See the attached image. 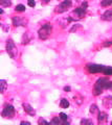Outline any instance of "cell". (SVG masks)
<instances>
[{"mask_svg":"<svg viewBox=\"0 0 112 125\" xmlns=\"http://www.w3.org/2000/svg\"><path fill=\"white\" fill-rule=\"evenodd\" d=\"M108 83H109V80L107 78H100V79H98V81L95 83V85H94V91H93L94 95L98 96L100 94H102L104 90L107 89Z\"/></svg>","mask_w":112,"mask_h":125,"instance_id":"cell-1","label":"cell"},{"mask_svg":"<svg viewBox=\"0 0 112 125\" xmlns=\"http://www.w3.org/2000/svg\"><path fill=\"white\" fill-rule=\"evenodd\" d=\"M51 29H52L51 24H45V25H43L39 29V31H38V33H39V38L41 39V40H46V39L50 36Z\"/></svg>","mask_w":112,"mask_h":125,"instance_id":"cell-2","label":"cell"},{"mask_svg":"<svg viewBox=\"0 0 112 125\" xmlns=\"http://www.w3.org/2000/svg\"><path fill=\"white\" fill-rule=\"evenodd\" d=\"M6 52L9 53V55L12 58H16L17 56V47L15 45V43L13 40H9L6 43Z\"/></svg>","mask_w":112,"mask_h":125,"instance_id":"cell-3","label":"cell"},{"mask_svg":"<svg viewBox=\"0 0 112 125\" xmlns=\"http://www.w3.org/2000/svg\"><path fill=\"white\" fill-rule=\"evenodd\" d=\"M1 115H2L3 118L12 119L15 116V108H14V106L13 105H11V104H6L4 106V108H3Z\"/></svg>","mask_w":112,"mask_h":125,"instance_id":"cell-4","label":"cell"},{"mask_svg":"<svg viewBox=\"0 0 112 125\" xmlns=\"http://www.w3.org/2000/svg\"><path fill=\"white\" fill-rule=\"evenodd\" d=\"M71 4H72L71 0H65V1H63L61 4H59V6L57 7L56 11L59 13V14H62V13H64V11H67L71 7Z\"/></svg>","mask_w":112,"mask_h":125,"instance_id":"cell-5","label":"cell"},{"mask_svg":"<svg viewBox=\"0 0 112 125\" xmlns=\"http://www.w3.org/2000/svg\"><path fill=\"white\" fill-rule=\"evenodd\" d=\"M105 66L102 65H96V64H92V65H88V70L90 73H99V72H104Z\"/></svg>","mask_w":112,"mask_h":125,"instance_id":"cell-6","label":"cell"},{"mask_svg":"<svg viewBox=\"0 0 112 125\" xmlns=\"http://www.w3.org/2000/svg\"><path fill=\"white\" fill-rule=\"evenodd\" d=\"M23 108H24V111L27 113L28 115H30V116H35V115H36V111H35V109L30 106L28 103H24V104H23Z\"/></svg>","mask_w":112,"mask_h":125,"instance_id":"cell-7","label":"cell"},{"mask_svg":"<svg viewBox=\"0 0 112 125\" xmlns=\"http://www.w3.org/2000/svg\"><path fill=\"white\" fill-rule=\"evenodd\" d=\"M102 19L105 21H112V10H108L103 14Z\"/></svg>","mask_w":112,"mask_h":125,"instance_id":"cell-8","label":"cell"},{"mask_svg":"<svg viewBox=\"0 0 112 125\" xmlns=\"http://www.w3.org/2000/svg\"><path fill=\"white\" fill-rule=\"evenodd\" d=\"M73 13L78 15V18L79 19H82L84 16H85V10H83L82 7H79V9H75V10L73 11Z\"/></svg>","mask_w":112,"mask_h":125,"instance_id":"cell-9","label":"cell"},{"mask_svg":"<svg viewBox=\"0 0 112 125\" xmlns=\"http://www.w3.org/2000/svg\"><path fill=\"white\" fill-rule=\"evenodd\" d=\"M13 23L15 26H21V25H23V19H21L20 17H14Z\"/></svg>","mask_w":112,"mask_h":125,"instance_id":"cell-10","label":"cell"},{"mask_svg":"<svg viewBox=\"0 0 112 125\" xmlns=\"http://www.w3.org/2000/svg\"><path fill=\"white\" fill-rule=\"evenodd\" d=\"M60 106L62 108H67L69 106V101L65 98H62L61 99V102H60Z\"/></svg>","mask_w":112,"mask_h":125,"instance_id":"cell-11","label":"cell"},{"mask_svg":"<svg viewBox=\"0 0 112 125\" xmlns=\"http://www.w3.org/2000/svg\"><path fill=\"white\" fill-rule=\"evenodd\" d=\"M0 84H1V93L3 94V93L5 92V90H6V87H7L6 80H4V79H1V80H0Z\"/></svg>","mask_w":112,"mask_h":125,"instance_id":"cell-12","label":"cell"},{"mask_svg":"<svg viewBox=\"0 0 112 125\" xmlns=\"http://www.w3.org/2000/svg\"><path fill=\"white\" fill-rule=\"evenodd\" d=\"M107 119V114L105 113H100L99 114V123H102L103 121H105Z\"/></svg>","mask_w":112,"mask_h":125,"instance_id":"cell-13","label":"cell"},{"mask_svg":"<svg viewBox=\"0 0 112 125\" xmlns=\"http://www.w3.org/2000/svg\"><path fill=\"white\" fill-rule=\"evenodd\" d=\"M0 4H1L2 6H10L11 5V0H0Z\"/></svg>","mask_w":112,"mask_h":125,"instance_id":"cell-14","label":"cell"},{"mask_svg":"<svg viewBox=\"0 0 112 125\" xmlns=\"http://www.w3.org/2000/svg\"><path fill=\"white\" fill-rule=\"evenodd\" d=\"M103 73L106 74V75H112V68L111 67H105Z\"/></svg>","mask_w":112,"mask_h":125,"instance_id":"cell-15","label":"cell"},{"mask_svg":"<svg viewBox=\"0 0 112 125\" xmlns=\"http://www.w3.org/2000/svg\"><path fill=\"white\" fill-rule=\"evenodd\" d=\"M61 120H62L61 117H60V118H59V117H56V118H53L51 120V123L52 124H61V123H64V122H62Z\"/></svg>","mask_w":112,"mask_h":125,"instance_id":"cell-16","label":"cell"},{"mask_svg":"<svg viewBox=\"0 0 112 125\" xmlns=\"http://www.w3.org/2000/svg\"><path fill=\"white\" fill-rule=\"evenodd\" d=\"M112 4V0H103L102 1V6H109Z\"/></svg>","mask_w":112,"mask_h":125,"instance_id":"cell-17","label":"cell"},{"mask_svg":"<svg viewBox=\"0 0 112 125\" xmlns=\"http://www.w3.org/2000/svg\"><path fill=\"white\" fill-rule=\"evenodd\" d=\"M15 10H16L17 11H24L25 10V6L23 5V4H18Z\"/></svg>","mask_w":112,"mask_h":125,"instance_id":"cell-18","label":"cell"},{"mask_svg":"<svg viewBox=\"0 0 112 125\" xmlns=\"http://www.w3.org/2000/svg\"><path fill=\"white\" fill-rule=\"evenodd\" d=\"M96 112H98V107H96V105L92 104L90 106V113H91V114H95Z\"/></svg>","mask_w":112,"mask_h":125,"instance_id":"cell-19","label":"cell"},{"mask_svg":"<svg viewBox=\"0 0 112 125\" xmlns=\"http://www.w3.org/2000/svg\"><path fill=\"white\" fill-rule=\"evenodd\" d=\"M81 124H89V125H91L92 124V121H90V120H87V119H83V120H81Z\"/></svg>","mask_w":112,"mask_h":125,"instance_id":"cell-20","label":"cell"},{"mask_svg":"<svg viewBox=\"0 0 112 125\" xmlns=\"http://www.w3.org/2000/svg\"><path fill=\"white\" fill-rule=\"evenodd\" d=\"M60 117H61V119L63 121H66L67 118H68V116L66 114H64V113H60Z\"/></svg>","mask_w":112,"mask_h":125,"instance_id":"cell-21","label":"cell"},{"mask_svg":"<svg viewBox=\"0 0 112 125\" xmlns=\"http://www.w3.org/2000/svg\"><path fill=\"white\" fill-rule=\"evenodd\" d=\"M27 3L30 7H35V5H36V1L35 0H27Z\"/></svg>","mask_w":112,"mask_h":125,"instance_id":"cell-22","label":"cell"},{"mask_svg":"<svg viewBox=\"0 0 112 125\" xmlns=\"http://www.w3.org/2000/svg\"><path fill=\"white\" fill-rule=\"evenodd\" d=\"M38 123H39V124H48L47 121L44 120V119H42V118H40L39 120H38Z\"/></svg>","mask_w":112,"mask_h":125,"instance_id":"cell-23","label":"cell"},{"mask_svg":"<svg viewBox=\"0 0 112 125\" xmlns=\"http://www.w3.org/2000/svg\"><path fill=\"white\" fill-rule=\"evenodd\" d=\"M87 6H88V3H87L86 1H85V2H83V3H82V6H81V7H82V9H83V10H86V9H87Z\"/></svg>","mask_w":112,"mask_h":125,"instance_id":"cell-24","label":"cell"},{"mask_svg":"<svg viewBox=\"0 0 112 125\" xmlns=\"http://www.w3.org/2000/svg\"><path fill=\"white\" fill-rule=\"evenodd\" d=\"M107 89H109V90H111V91H112V81H109V83H108Z\"/></svg>","mask_w":112,"mask_h":125,"instance_id":"cell-25","label":"cell"},{"mask_svg":"<svg viewBox=\"0 0 112 125\" xmlns=\"http://www.w3.org/2000/svg\"><path fill=\"white\" fill-rule=\"evenodd\" d=\"M21 124H22V125H29L30 123L27 122V121H21Z\"/></svg>","mask_w":112,"mask_h":125,"instance_id":"cell-26","label":"cell"},{"mask_svg":"<svg viewBox=\"0 0 112 125\" xmlns=\"http://www.w3.org/2000/svg\"><path fill=\"white\" fill-rule=\"evenodd\" d=\"M40 1L43 3V4H46V3H48L49 1H50V0H40Z\"/></svg>","mask_w":112,"mask_h":125,"instance_id":"cell-27","label":"cell"},{"mask_svg":"<svg viewBox=\"0 0 112 125\" xmlns=\"http://www.w3.org/2000/svg\"><path fill=\"white\" fill-rule=\"evenodd\" d=\"M70 90H71L70 87H65V88H64V91H65V92H69Z\"/></svg>","mask_w":112,"mask_h":125,"instance_id":"cell-28","label":"cell"},{"mask_svg":"<svg viewBox=\"0 0 112 125\" xmlns=\"http://www.w3.org/2000/svg\"><path fill=\"white\" fill-rule=\"evenodd\" d=\"M110 45H112V41H109V42L105 43V46H110Z\"/></svg>","mask_w":112,"mask_h":125,"instance_id":"cell-29","label":"cell"},{"mask_svg":"<svg viewBox=\"0 0 112 125\" xmlns=\"http://www.w3.org/2000/svg\"><path fill=\"white\" fill-rule=\"evenodd\" d=\"M111 124H112V122H111Z\"/></svg>","mask_w":112,"mask_h":125,"instance_id":"cell-30","label":"cell"}]
</instances>
